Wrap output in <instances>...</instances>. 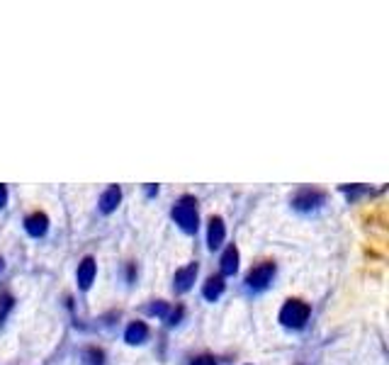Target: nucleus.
Returning <instances> with one entry per match:
<instances>
[{"label": "nucleus", "mask_w": 389, "mask_h": 365, "mask_svg": "<svg viewBox=\"0 0 389 365\" xmlns=\"http://www.w3.org/2000/svg\"><path fill=\"white\" fill-rule=\"evenodd\" d=\"M173 220L180 226L185 234H195L200 226V215H198V200L192 195H182L176 204H173Z\"/></svg>", "instance_id": "f257e3e1"}, {"label": "nucleus", "mask_w": 389, "mask_h": 365, "mask_svg": "<svg viewBox=\"0 0 389 365\" xmlns=\"http://www.w3.org/2000/svg\"><path fill=\"white\" fill-rule=\"evenodd\" d=\"M309 314H311V307L307 305V302H302V300L294 297V300H287L283 305V309H280V322H283V327L299 331V329L307 327Z\"/></svg>", "instance_id": "f03ea898"}, {"label": "nucleus", "mask_w": 389, "mask_h": 365, "mask_svg": "<svg viewBox=\"0 0 389 365\" xmlns=\"http://www.w3.org/2000/svg\"><path fill=\"white\" fill-rule=\"evenodd\" d=\"M275 273H277V266L275 261H263V263L253 266L248 273H246V287L253 292H263L270 287V283L275 280Z\"/></svg>", "instance_id": "7ed1b4c3"}, {"label": "nucleus", "mask_w": 389, "mask_h": 365, "mask_svg": "<svg viewBox=\"0 0 389 365\" xmlns=\"http://www.w3.org/2000/svg\"><path fill=\"white\" fill-rule=\"evenodd\" d=\"M324 202H326L324 190L316 188H299L292 195V207L297 212H316Z\"/></svg>", "instance_id": "20e7f679"}, {"label": "nucleus", "mask_w": 389, "mask_h": 365, "mask_svg": "<svg viewBox=\"0 0 389 365\" xmlns=\"http://www.w3.org/2000/svg\"><path fill=\"white\" fill-rule=\"evenodd\" d=\"M97 275V263L93 256H86L83 261L78 263V270H75V278H78V287L80 290H91L93 280Z\"/></svg>", "instance_id": "39448f33"}, {"label": "nucleus", "mask_w": 389, "mask_h": 365, "mask_svg": "<svg viewBox=\"0 0 389 365\" xmlns=\"http://www.w3.org/2000/svg\"><path fill=\"white\" fill-rule=\"evenodd\" d=\"M198 270H200L198 263H187L185 268H178L176 275H173V290L176 292L190 290L192 283H195V278H198Z\"/></svg>", "instance_id": "423d86ee"}, {"label": "nucleus", "mask_w": 389, "mask_h": 365, "mask_svg": "<svg viewBox=\"0 0 389 365\" xmlns=\"http://www.w3.org/2000/svg\"><path fill=\"white\" fill-rule=\"evenodd\" d=\"M25 231L32 239H42L44 234L49 231V217L44 215V212H32V215H27Z\"/></svg>", "instance_id": "0eeeda50"}, {"label": "nucleus", "mask_w": 389, "mask_h": 365, "mask_svg": "<svg viewBox=\"0 0 389 365\" xmlns=\"http://www.w3.org/2000/svg\"><path fill=\"white\" fill-rule=\"evenodd\" d=\"M226 239V226H224V220L222 217H209V226H207V246L212 248H219L224 244Z\"/></svg>", "instance_id": "6e6552de"}, {"label": "nucleus", "mask_w": 389, "mask_h": 365, "mask_svg": "<svg viewBox=\"0 0 389 365\" xmlns=\"http://www.w3.org/2000/svg\"><path fill=\"white\" fill-rule=\"evenodd\" d=\"M219 268H222V278L224 275H234L236 270H239V248L231 244V246H226V251L222 253V258H219Z\"/></svg>", "instance_id": "1a4fd4ad"}, {"label": "nucleus", "mask_w": 389, "mask_h": 365, "mask_svg": "<svg viewBox=\"0 0 389 365\" xmlns=\"http://www.w3.org/2000/svg\"><path fill=\"white\" fill-rule=\"evenodd\" d=\"M146 338H149V327H146V322H132L124 329V341H127V344L139 346V344H144Z\"/></svg>", "instance_id": "9d476101"}, {"label": "nucleus", "mask_w": 389, "mask_h": 365, "mask_svg": "<svg viewBox=\"0 0 389 365\" xmlns=\"http://www.w3.org/2000/svg\"><path fill=\"white\" fill-rule=\"evenodd\" d=\"M119 200H122V190H119L117 185H110V188L100 195V212L102 215H110V212L117 210Z\"/></svg>", "instance_id": "9b49d317"}, {"label": "nucleus", "mask_w": 389, "mask_h": 365, "mask_svg": "<svg viewBox=\"0 0 389 365\" xmlns=\"http://www.w3.org/2000/svg\"><path fill=\"white\" fill-rule=\"evenodd\" d=\"M222 295H224V278L222 275H209L202 287V297L209 302H217Z\"/></svg>", "instance_id": "f8f14e48"}, {"label": "nucleus", "mask_w": 389, "mask_h": 365, "mask_svg": "<svg viewBox=\"0 0 389 365\" xmlns=\"http://www.w3.org/2000/svg\"><path fill=\"white\" fill-rule=\"evenodd\" d=\"M83 365H105V351L91 346V349L83 351Z\"/></svg>", "instance_id": "ddd939ff"}, {"label": "nucleus", "mask_w": 389, "mask_h": 365, "mask_svg": "<svg viewBox=\"0 0 389 365\" xmlns=\"http://www.w3.org/2000/svg\"><path fill=\"white\" fill-rule=\"evenodd\" d=\"M12 307H15V297H12L10 292H3V295H0V327L5 324V319L12 311Z\"/></svg>", "instance_id": "4468645a"}, {"label": "nucleus", "mask_w": 389, "mask_h": 365, "mask_svg": "<svg viewBox=\"0 0 389 365\" xmlns=\"http://www.w3.org/2000/svg\"><path fill=\"white\" fill-rule=\"evenodd\" d=\"M146 311H149L151 317H158V319H165L168 317V311H171V305L163 300H154L149 307H146Z\"/></svg>", "instance_id": "2eb2a0df"}, {"label": "nucleus", "mask_w": 389, "mask_h": 365, "mask_svg": "<svg viewBox=\"0 0 389 365\" xmlns=\"http://www.w3.org/2000/svg\"><path fill=\"white\" fill-rule=\"evenodd\" d=\"M182 314H185V309H182L180 305H178V307H171V311H168V317H165L168 327H176V324H180Z\"/></svg>", "instance_id": "dca6fc26"}, {"label": "nucleus", "mask_w": 389, "mask_h": 365, "mask_svg": "<svg viewBox=\"0 0 389 365\" xmlns=\"http://www.w3.org/2000/svg\"><path fill=\"white\" fill-rule=\"evenodd\" d=\"M190 365H217L214 355H198V358H192Z\"/></svg>", "instance_id": "f3484780"}, {"label": "nucleus", "mask_w": 389, "mask_h": 365, "mask_svg": "<svg viewBox=\"0 0 389 365\" xmlns=\"http://www.w3.org/2000/svg\"><path fill=\"white\" fill-rule=\"evenodd\" d=\"M127 283H137V263H127Z\"/></svg>", "instance_id": "a211bd4d"}, {"label": "nucleus", "mask_w": 389, "mask_h": 365, "mask_svg": "<svg viewBox=\"0 0 389 365\" xmlns=\"http://www.w3.org/2000/svg\"><path fill=\"white\" fill-rule=\"evenodd\" d=\"M5 204H8V188L5 185H0V210H3Z\"/></svg>", "instance_id": "6ab92c4d"}, {"label": "nucleus", "mask_w": 389, "mask_h": 365, "mask_svg": "<svg viewBox=\"0 0 389 365\" xmlns=\"http://www.w3.org/2000/svg\"><path fill=\"white\" fill-rule=\"evenodd\" d=\"M146 195H149V198L158 195V185H146Z\"/></svg>", "instance_id": "aec40b11"}, {"label": "nucleus", "mask_w": 389, "mask_h": 365, "mask_svg": "<svg viewBox=\"0 0 389 365\" xmlns=\"http://www.w3.org/2000/svg\"><path fill=\"white\" fill-rule=\"evenodd\" d=\"M3 268H5V261H3V258H0V273H3Z\"/></svg>", "instance_id": "412c9836"}]
</instances>
